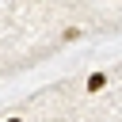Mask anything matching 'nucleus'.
Instances as JSON below:
<instances>
[{
    "label": "nucleus",
    "mask_w": 122,
    "mask_h": 122,
    "mask_svg": "<svg viewBox=\"0 0 122 122\" xmlns=\"http://www.w3.org/2000/svg\"><path fill=\"white\" fill-rule=\"evenodd\" d=\"M8 122H23V118H8Z\"/></svg>",
    "instance_id": "f03ea898"
},
{
    "label": "nucleus",
    "mask_w": 122,
    "mask_h": 122,
    "mask_svg": "<svg viewBox=\"0 0 122 122\" xmlns=\"http://www.w3.org/2000/svg\"><path fill=\"white\" fill-rule=\"evenodd\" d=\"M103 84H107V76H103V72H92V76H88V92H99Z\"/></svg>",
    "instance_id": "f257e3e1"
}]
</instances>
